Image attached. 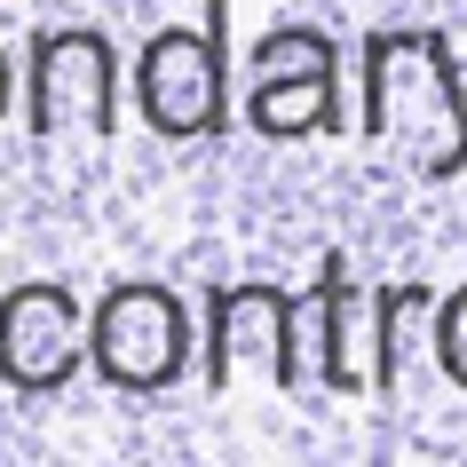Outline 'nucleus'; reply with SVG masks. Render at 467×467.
I'll return each instance as SVG.
<instances>
[{"mask_svg": "<svg viewBox=\"0 0 467 467\" xmlns=\"http://www.w3.org/2000/svg\"><path fill=\"white\" fill-rule=\"evenodd\" d=\"M357 143H404L412 182L467 174V79L443 25H365L357 32Z\"/></svg>", "mask_w": 467, "mask_h": 467, "instance_id": "f257e3e1", "label": "nucleus"}, {"mask_svg": "<svg viewBox=\"0 0 467 467\" xmlns=\"http://www.w3.org/2000/svg\"><path fill=\"white\" fill-rule=\"evenodd\" d=\"M198 380L206 396H230L238 389V372L262 365L277 396H294L309 404L317 389V333H309V294L294 285H277V277H214L206 294H198Z\"/></svg>", "mask_w": 467, "mask_h": 467, "instance_id": "f03ea898", "label": "nucleus"}, {"mask_svg": "<svg viewBox=\"0 0 467 467\" xmlns=\"http://www.w3.org/2000/svg\"><path fill=\"white\" fill-rule=\"evenodd\" d=\"M198 348H206V333L167 277H111L88 301V372L127 404L174 396L191 380Z\"/></svg>", "mask_w": 467, "mask_h": 467, "instance_id": "7ed1b4c3", "label": "nucleus"}, {"mask_svg": "<svg viewBox=\"0 0 467 467\" xmlns=\"http://www.w3.org/2000/svg\"><path fill=\"white\" fill-rule=\"evenodd\" d=\"M127 103L159 143H230V0H206L198 25H159L127 64Z\"/></svg>", "mask_w": 467, "mask_h": 467, "instance_id": "20e7f679", "label": "nucleus"}, {"mask_svg": "<svg viewBox=\"0 0 467 467\" xmlns=\"http://www.w3.org/2000/svg\"><path fill=\"white\" fill-rule=\"evenodd\" d=\"M127 103V64L103 25H32L25 40V127L32 150H111Z\"/></svg>", "mask_w": 467, "mask_h": 467, "instance_id": "39448f33", "label": "nucleus"}, {"mask_svg": "<svg viewBox=\"0 0 467 467\" xmlns=\"http://www.w3.org/2000/svg\"><path fill=\"white\" fill-rule=\"evenodd\" d=\"M238 127L254 143H317L341 135L348 103H341V40L325 25H277L262 32L238 64Z\"/></svg>", "mask_w": 467, "mask_h": 467, "instance_id": "423d86ee", "label": "nucleus"}, {"mask_svg": "<svg viewBox=\"0 0 467 467\" xmlns=\"http://www.w3.org/2000/svg\"><path fill=\"white\" fill-rule=\"evenodd\" d=\"M88 372V301L64 277H25L0 294V389L48 404Z\"/></svg>", "mask_w": 467, "mask_h": 467, "instance_id": "0eeeda50", "label": "nucleus"}, {"mask_svg": "<svg viewBox=\"0 0 467 467\" xmlns=\"http://www.w3.org/2000/svg\"><path fill=\"white\" fill-rule=\"evenodd\" d=\"M301 294H309V333H317V389L333 396V404L372 396V348H357V309H365V294H357V277H348V254L325 246L317 277H309Z\"/></svg>", "mask_w": 467, "mask_h": 467, "instance_id": "6e6552de", "label": "nucleus"}, {"mask_svg": "<svg viewBox=\"0 0 467 467\" xmlns=\"http://www.w3.org/2000/svg\"><path fill=\"white\" fill-rule=\"evenodd\" d=\"M436 285L428 277H396V285H372L365 294V348H372V396H396V372H404V348H412V325L436 317Z\"/></svg>", "mask_w": 467, "mask_h": 467, "instance_id": "1a4fd4ad", "label": "nucleus"}, {"mask_svg": "<svg viewBox=\"0 0 467 467\" xmlns=\"http://www.w3.org/2000/svg\"><path fill=\"white\" fill-rule=\"evenodd\" d=\"M428 357H436V372L467 396V277L436 301V317H428Z\"/></svg>", "mask_w": 467, "mask_h": 467, "instance_id": "9d476101", "label": "nucleus"}, {"mask_svg": "<svg viewBox=\"0 0 467 467\" xmlns=\"http://www.w3.org/2000/svg\"><path fill=\"white\" fill-rule=\"evenodd\" d=\"M16 96H25V79H16V64H8V48H0V119L16 111Z\"/></svg>", "mask_w": 467, "mask_h": 467, "instance_id": "9b49d317", "label": "nucleus"}]
</instances>
